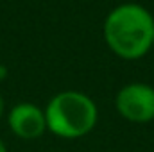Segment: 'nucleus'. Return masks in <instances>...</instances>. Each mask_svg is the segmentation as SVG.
Listing matches in <instances>:
<instances>
[{"instance_id":"nucleus-1","label":"nucleus","mask_w":154,"mask_h":152,"mask_svg":"<svg viewBox=\"0 0 154 152\" xmlns=\"http://www.w3.org/2000/svg\"><path fill=\"white\" fill-rule=\"evenodd\" d=\"M102 32L108 48L115 56L136 61L152 50L154 18L140 4H122L106 16Z\"/></svg>"},{"instance_id":"nucleus-2","label":"nucleus","mask_w":154,"mask_h":152,"mask_svg":"<svg viewBox=\"0 0 154 152\" xmlns=\"http://www.w3.org/2000/svg\"><path fill=\"white\" fill-rule=\"evenodd\" d=\"M43 111L47 131L63 140H79L90 134L99 120V109L93 99L75 90L56 93Z\"/></svg>"},{"instance_id":"nucleus-3","label":"nucleus","mask_w":154,"mask_h":152,"mask_svg":"<svg viewBox=\"0 0 154 152\" xmlns=\"http://www.w3.org/2000/svg\"><path fill=\"white\" fill-rule=\"evenodd\" d=\"M118 114L131 123H149L154 120V88L145 82H129L115 97Z\"/></svg>"},{"instance_id":"nucleus-4","label":"nucleus","mask_w":154,"mask_h":152,"mask_svg":"<svg viewBox=\"0 0 154 152\" xmlns=\"http://www.w3.org/2000/svg\"><path fill=\"white\" fill-rule=\"evenodd\" d=\"M9 129L22 140H38L47 131L45 111L32 102H20L7 114Z\"/></svg>"},{"instance_id":"nucleus-5","label":"nucleus","mask_w":154,"mask_h":152,"mask_svg":"<svg viewBox=\"0 0 154 152\" xmlns=\"http://www.w3.org/2000/svg\"><path fill=\"white\" fill-rule=\"evenodd\" d=\"M4 113H5V102H4V99H2V95H0V120H2Z\"/></svg>"},{"instance_id":"nucleus-6","label":"nucleus","mask_w":154,"mask_h":152,"mask_svg":"<svg viewBox=\"0 0 154 152\" xmlns=\"http://www.w3.org/2000/svg\"><path fill=\"white\" fill-rule=\"evenodd\" d=\"M0 152H7V147H5V143H4L2 138H0Z\"/></svg>"},{"instance_id":"nucleus-7","label":"nucleus","mask_w":154,"mask_h":152,"mask_svg":"<svg viewBox=\"0 0 154 152\" xmlns=\"http://www.w3.org/2000/svg\"><path fill=\"white\" fill-rule=\"evenodd\" d=\"M152 48H154V38H152Z\"/></svg>"}]
</instances>
